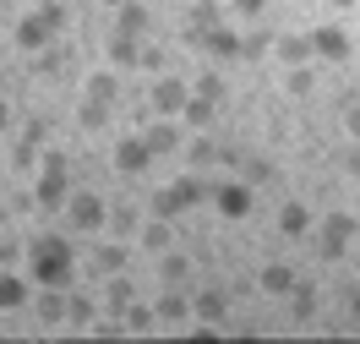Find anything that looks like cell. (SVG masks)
<instances>
[{
  "instance_id": "obj_1",
  "label": "cell",
  "mask_w": 360,
  "mask_h": 344,
  "mask_svg": "<svg viewBox=\"0 0 360 344\" xmlns=\"http://www.w3.org/2000/svg\"><path fill=\"white\" fill-rule=\"evenodd\" d=\"M27 262H33V284H60V290H71V279H77V252H71L66 235H39V241L27 246Z\"/></svg>"
},
{
  "instance_id": "obj_2",
  "label": "cell",
  "mask_w": 360,
  "mask_h": 344,
  "mask_svg": "<svg viewBox=\"0 0 360 344\" xmlns=\"http://www.w3.org/2000/svg\"><path fill=\"white\" fill-rule=\"evenodd\" d=\"M66 27V6L60 0H44V6H33L22 23H17V33H11V44L27 49V55H39V49H49V39Z\"/></svg>"
},
{
  "instance_id": "obj_3",
  "label": "cell",
  "mask_w": 360,
  "mask_h": 344,
  "mask_svg": "<svg viewBox=\"0 0 360 344\" xmlns=\"http://www.w3.org/2000/svg\"><path fill=\"white\" fill-rule=\"evenodd\" d=\"M66 224L77 229V235H104L110 229V203L98 197V191H71V203H66Z\"/></svg>"
},
{
  "instance_id": "obj_4",
  "label": "cell",
  "mask_w": 360,
  "mask_h": 344,
  "mask_svg": "<svg viewBox=\"0 0 360 344\" xmlns=\"http://www.w3.org/2000/svg\"><path fill=\"white\" fill-rule=\"evenodd\" d=\"M39 208H66L71 203V164H66V153H49L44 159V170H39Z\"/></svg>"
},
{
  "instance_id": "obj_5",
  "label": "cell",
  "mask_w": 360,
  "mask_h": 344,
  "mask_svg": "<svg viewBox=\"0 0 360 344\" xmlns=\"http://www.w3.org/2000/svg\"><path fill=\"white\" fill-rule=\"evenodd\" d=\"M197 203H202V181H197V175H180L175 186L153 191V213L158 219H180V213H191Z\"/></svg>"
},
{
  "instance_id": "obj_6",
  "label": "cell",
  "mask_w": 360,
  "mask_h": 344,
  "mask_svg": "<svg viewBox=\"0 0 360 344\" xmlns=\"http://www.w3.org/2000/svg\"><path fill=\"white\" fill-rule=\"evenodd\" d=\"M311 49H316V60H328V66H344L355 49H349V33L338 23H322V27H311Z\"/></svg>"
},
{
  "instance_id": "obj_7",
  "label": "cell",
  "mask_w": 360,
  "mask_h": 344,
  "mask_svg": "<svg viewBox=\"0 0 360 344\" xmlns=\"http://www.w3.org/2000/svg\"><path fill=\"white\" fill-rule=\"evenodd\" d=\"M207 197H213V208H219L224 219H246L251 203H257V197H251V181H219Z\"/></svg>"
},
{
  "instance_id": "obj_8",
  "label": "cell",
  "mask_w": 360,
  "mask_h": 344,
  "mask_svg": "<svg viewBox=\"0 0 360 344\" xmlns=\"http://www.w3.org/2000/svg\"><path fill=\"white\" fill-rule=\"evenodd\" d=\"M349 241H355V219L349 213H328L322 219V262H338L349 252Z\"/></svg>"
},
{
  "instance_id": "obj_9",
  "label": "cell",
  "mask_w": 360,
  "mask_h": 344,
  "mask_svg": "<svg viewBox=\"0 0 360 344\" xmlns=\"http://www.w3.org/2000/svg\"><path fill=\"white\" fill-rule=\"evenodd\" d=\"M115 175H142L148 164H153V148H148V137L136 132V137H126V142H115Z\"/></svg>"
},
{
  "instance_id": "obj_10",
  "label": "cell",
  "mask_w": 360,
  "mask_h": 344,
  "mask_svg": "<svg viewBox=\"0 0 360 344\" xmlns=\"http://www.w3.org/2000/svg\"><path fill=\"white\" fill-rule=\"evenodd\" d=\"M197 49H207L213 60H240V55H246V39H240L229 23H219V27H207V33H202V44H197Z\"/></svg>"
},
{
  "instance_id": "obj_11",
  "label": "cell",
  "mask_w": 360,
  "mask_h": 344,
  "mask_svg": "<svg viewBox=\"0 0 360 344\" xmlns=\"http://www.w3.org/2000/svg\"><path fill=\"white\" fill-rule=\"evenodd\" d=\"M191 93L197 88H186L180 77H158L153 82V115H180L186 104H191Z\"/></svg>"
},
{
  "instance_id": "obj_12",
  "label": "cell",
  "mask_w": 360,
  "mask_h": 344,
  "mask_svg": "<svg viewBox=\"0 0 360 344\" xmlns=\"http://www.w3.org/2000/svg\"><path fill=\"white\" fill-rule=\"evenodd\" d=\"M126 257H131V252H126L120 241H98V246L88 252V274L93 279H115L120 268H126Z\"/></svg>"
},
{
  "instance_id": "obj_13",
  "label": "cell",
  "mask_w": 360,
  "mask_h": 344,
  "mask_svg": "<svg viewBox=\"0 0 360 344\" xmlns=\"http://www.w3.org/2000/svg\"><path fill=\"white\" fill-rule=\"evenodd\" d=\"M186 317H197V300L186 295L180 284H169V290L158 295V322H164V328H180Z\"/></svg>"
},
{
  "instance_id": "obj_14",
  "label": "cell",
  "mask_w": 360,
  "mask_h": 344,
  "mask_svg": "<svg viewBox=\"0 0 360 344\" xmlns=\"http://www.w3.org/2000/svg\"><path fill=\"white\" fill-rule=\"evenodd\" d=\"M142 137H148L153 153H175L180 148V115H158L153 126H142Z\"/></svg>"
},
{
  "instance_id": "obj_15",
  "label": "cell",
  "mask_w": 360,
  "mask_h": 344,
  "mask_svg": "<svg viewBox=\"0 0 360 344\" xmlns=\"http://www.w3.org/2000/svg\"><path fill=\"white\" fill-rule=\"evenodd\" d=\"M219 23H224V0H197L191 6V27H186V44H202V33Z\"/></svg>"
},
{
  "instance_id": "obj_16",
  "label": "cell",
  "mask_w": 360,
  "mask_h": 344,
  "mask_svg": "<svg viewBox=\"0 0 360 344\" xmlns=\"http://www.w3.org/2000/svg\"><path fill=\"white\" fill-rule=\"evenodd\" d=\"M273 55H278L284 66H306V60H316V49H311V33H284V39L273 44Z\"/></svg>"
},
{
  "instance_id": "obj_17",
  "label": "cell",
  "mask_w": 360,
  "mask_h": 344,
  "mask_svg": "<svg viewBox=\"0 0 360 344\" xmlns=\"http://www.w3.org/2000/svg\"><path fill=\"white\" fill-rule=\"evenodd\" d=\"M136 246H142V252H169V246H175V229H169V219H148V224L136 229Z\"/></svg>"
},
{
  "instance_id": "obj_18",
  "label": "cell",
  "mask_w": 360,
  "mask_h": 344,
  "mask_svg": "<svg viewBox=\"0 0 360 344\" xmlns=\"http://www.w3.org/2000/svg\"><path fill=\"white\" fill-rule=\"evenodd\" d=\"M191 300H197V317H202V322H224V317H229V295L219 290V284H207V290H197Z\"/></svg>"
},
{
  "instance_id": "obj_19",
  "label": "cell",
  "mask_w": 360,
  "mask_h": 344,
  "mask_svg": "<svg viewBox=\"0 0 360 344\" xmlns=\"http://www.w3.org/2000/svg\"><path fill=\"white\" fill-rule=\"evenodd\" d=\"M115 33L142 39V33H148V6H142V0H120V11H115Z\"/></svg>"
},
{
  "instance_id": "obj_20",
  "label": "cell",
  "mask_w": 360,
  "mask_h": 344,
  "mask_svg": "<svg viewBox=\"0 0 360 344\" xmlns=\"http://www.w3.org/2000/svg\"><path fill=\"white\" fill-rule=\"evenodd\" d=\"M219 110H224V104H213V98H202V93H191V104L180 110V120H186L191 132H207V126H213V115H219Z\"/></svg>"
},
{
  "instance_id": "obj_21",
  "label": "cell",
  "mask_w": 360,
  "mask_h": 344,
  "mask_svg": "<svg viewBox=\"0 0 360 344\" xmlns=\"http://www.w3.org/2000/svg\"><path fill=\"white\" fill-rule=\"evenodd\" d=\"M278 229H284L290 241H295V235H306V229H311V208H306V203H295V197H290V203L278 208Z\"/></svg>"
},
{
  "instance_id": "obj_22",
  "label": "cell",
  "mask_w": 360,
  "mask_h": 344,
  "mask_svg": "<svg viewBox=\"0 0 360 344\" xmlns=\"http://www.w3.org/2000/svg\"><path fill=\"white\" fill-rule=\"evenodd\" d=\"M27 306V284L11 268H0V312H22Z\"/></svg>"
},
{
  "instance_id": "obj_23",
  "label": "cell",
  "mask_w": 360,
  "mask_h": 344,
  "mask_svg": "<svg viewBox=\"0 0 360 344\" xmlns=\"http://www.w3.org/2000/svg\"><path fill=\"white\" fill-rule=\"evenodd\" d=\"M295 284H300V279H295L290 262H268V268H262V290H268V295H290Z\"/></svg>"
},
{
  "instance_id": "obj_24",
  "label": "cell",
  "mask_w": 360,
  "mask_h": 344,
  "mask_svg": "<svg viewBox=\"0 0 360 344\" xmlns=\"http://www.w3.org/2000/svg\"><path fill=\"white\" fill-rule=\"evenodd\" d=\"M77 126H82V132H104V126H110V104H104V98H88V93H82Z\"/></svg>"
},
{
  "instance_id": "obj_25",
  "label": "cell",
  "mask_w": 360,
  "mask_h": 344,
  "mask_svg": "<svg viewBox=\"0 0 360 344\" xmlns=\"http://www.w3.org/2000/svg\"><path fill=\"white\" fill-rule=\"evenodd\" d=\"M158 279H164V284H186V279H191V257L158 252Z\"/></svg>"
},
{
  "instance_id": "obj_26",
  "label": "cell",
  "mask_w": 360,
  "mask_h": 344,
  "mask_svg": "<svg viewBox=\"0 0 360 344\" xmlns=\"http://www.w3.org/2000/svg\"><path fill=\"white\" fill-rule=\"evenodd\" d=\"M131 300H136L131 279L115 274V279H110V290H104V306H110V317H126V306H131Z\"/></svg>"
},
{
  "instance_id": "obj_27",
  "label": "cell",
  "mask_w": 360,
  "mask_h": 344,
  "mask_svg": "<svg viewBox=\"0 0 360 344\" xmlns=\"http://www.w3.org/2000/svg\"><path fill=\"white\" fill-rule=\"evenodd\" d=\"M290 317L295 322H311L316 317V284H295V290H290Z\"/></svg>"
},
{
  "instance_id": "obj_28",
  "label": "cell",
  "mask_w": 360,
  "mask_h": 344,
  "mask_svg": "<svg viewBox=\"0 0 360 344\" xmlns=\"http://www.w3.org/2000/svg\"><path fill=\"white\" fill-rule=\"evenodd\" d=\"M110 60L115 66H136V60H142V44H136L131 33H115L110 39Z\"/></svg>"
},
{
  "instance_id": "obj_29",
  "label": "cell",
  "mask_w": 360,
  "mask_h": 344,
  "mask_svg": "<svg viewBox=\"0 0 360 344\" xmlns=\"http://www.w3.org/2000/svg\"><path fill=\"white\" fill-rule=\"evenodd\" d=\"M88 98L115 104V98H120V77H115V71H93V77H88Z\"/></svg>"
},
{
  "instance_id": "obj_30",
  "label": "cell",
  "mask_w": 360,
  "mask_h": 344,
  "mask_svg": "<svg viewBox=\"0 0 360 344\" xmlns=\"http://www.w3.org/2000/svg\"><path fill=\"white\" fill-rule=\"evenodd\" d=\"M126 328H131V333H148V328H158V306H126Z\"/></svg>"
},
{
  "instance_id": "obj_31",
  "label": "cell",
  "mask_w": 360,
  "mask_h": 344,
  "mask_svg": "<svg viewBox=\"0 0 360 344\" xmlns=\"http://www.w3.org/2000/svg\"><path fill=\"white\" fill-rule=\"evenodd\" d=\"M93 317H98V312H93V300L82 295V290H77V284H71V322H66V328H88Z\"/></svg>"
},
{
  "instance_id": "obj_32",
  "label": "cell",
  "mask_w": 360,
  "mask_h": 344,
  "mask_svg": "<svg viewBox=\"0 0 360 344\" xmlns=\"http://www.w3.org/2000/svg\"><path fill=\"white\" fill-rule=\"evenodd\" d=\"M197 93L213 98V104H224V98H229V88H224V77H219V71H202V77H197Z\"/></svg>"
},
{
  "instance_id": "obj_33",
  "label": "cell",
  "mask_w": 360,
  "mask_h": 344,
  "mask_svg": "<svg viewBox=\"0 0 360 344\" xmlns=\"http://www.w3.org/2000/svg\"><path fill=\"white\" fill-rule=\"evenodd\" d=\"M273 44H278L273 33H246V55H240V60H262V55H268Z\"/></svg>"
},
{
  "instance_id": "obj_34",
  "label": "cell",
  "mask_w": 360,
  "mask_h": 344,
  "mask_svg": "<svg viewBox=\"0 0 360 344\" xmlns=\"http://www.w3.org/2000/svg\"><path fill=\"white\" fill-rule=\"evenodd\" d=\"M284 88H290L295 98H306V93H311V66H290V77H284Z\"/></svg>"
},
{
  "instance_id": "obj_35",
  "label": "cell",
  "mask_w": 360,
  "mask_h": 344,
  "mask_svg": "<svg viewBox=\"0 0 360 344\" xmlns=\"http://www.w3.org/2000/svg\"><path fill=\"white\" fill-rule=\"evenodd\" d=\"M186 159H191V164H213V159H224V153H219V148H213L207 137H197L191 148H186Z\"/></svg>"
},
{
  "instance_id": "obj_36",
  "label": "cell",
  "mask_w": 360,
  "mask_h": 344,
  "mask_svg": "<svg viewBox=\"0 0 360 344\" xmlns=\"http://www.w3.org/2000/svg\"><path fill=\"white\" fill-rule=\"evenodd\" d=\"M110 229H115V235H136V213H131V208H115Z\"/></svg>"
},
{
  "instance_id": "obj_37",
  "label": "cell",
  "mask_w": 360,
  "mask_h": 344,
  "mask_svg": "<svg viewBox=\"0 0 360 344\" xmlns=\"http://www.w3.org/2000/svg\"><path fill=\"white\" fill-rule=\"evenodd\" d=\"M246 181H251V186L273 181V164H268V159H246Z\"/></svg>"
},
{
  "instance_id": "obj_38",
  "label": "cell",
  "mask_w": 360,
  "mask_h": 344,
  "mask_svg": "<svg viewBox=\"0 0 360 344\" xmlns=\"http://www.w3.org/2000/svg\"><path fill=\"white\" fill-rule=\"evenodd\" d=\"M268 11V0H235V17H262Z\"/></svg>"
},
{
  "instance_id": "obj_39",
  "label": "cell",
  "mask_w": 360,
  "mask_h": 344,
  "mask_svg": "<svg viewBox=\"0 0 360 344\" xmlns=\"http://www.w3.org/2000/svg\"><path fill=\"white\" fill-rule=\"evenodd\" d=\"M344 132L360 142V104H349V110H344Z\"/></svg>"
},
{
  "instance_id": "obj_40",
  "label": "cell",
  "mask_w": 360,
  "mask_h": 344,
  "mask_svg": "<svg viewBox=\"0 0 360 344\" xmlns=\"http://www.w3.org/2000/svg\"><path fill=\"white\" fill-rule=\"evenodd\" d=\"M349 317H355V328H360V284L349 290Z\"/></svg>"
},
{
  "instance_id": "obj_41",
  "label": "cell",
  "mask_w": 360,
  "mask_h": 344,
  "mask_svg": "<svg viewBox=\"0 0 360 344\" xmlns=\"http://www.w3.org/2000/svg\"><path fill=\"white\" fill-rule=\"evenodd\" d=\"M349 175L360 181V142H355V153H349Z\"/></svg>"
},
{
  "instance_id": "obj_42",
  "label": "cell",
  "mask_w": 360,
  "mask_h": 344,
  "mask_svg": "<svg viewBox=\"0 0 360 344\" xmlns=\"http://www.w3.org/2000/svg\"><path fill=\"white\" fill-rule=\"evenodd\" d=\"M328 6H338V11H355L360 0H328Z\"/></svg>"
},
{
  "instance_id": "obj_43",
  "label": "cell",
  "mask_w": 360,
  "mask_h": 344,
  "mask_svg": "<svg viewBox=\"0 0 360 344\" xmlns=\"http://www.w3.org/2000/svg\"><path fill=\"white\" fill-rule=\"evenodd\" d=\"M0 126H6V104H0Z\"/></svg>"
},
{
  "instance_id": "obj_44",
  "label": "cell",
  "mask_w": 360,
  "mask_h": 344,
  "mask_svg": "<svg viewBox=\"0 0 360 344\" xmlns=\"http://www.w3.org/2000/svg\"><path fill=\"white\" fill-rule=\"evenodd\" d=\"M355 17H360V6H355Z\"/></svg>"
}]
</instances>
